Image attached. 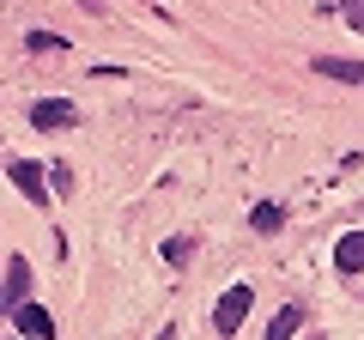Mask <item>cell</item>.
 <instances>
[{
  "label": "cell",
  "mask_w": 364,
  "mask_h": 340,
  "mask_svg": "<svg viewBox=\"0 0 364 340\" xmlns=\"http://www.w3.org/2000/svg\"><path fill=\"white\" fill-rule=\"evenodd\" d=\"M79 122V110L67 104V97H43V104H31V128L37 134H67Z\"/></svg>",
  "instance_id": "obj_1"
},
{
  "label": "cell",
  "mask_w": 364,
  "mask_h": 340,
  "mask_svg": "<svg viewBox=\"0 0 364 340\" xmlns=\"http://www.w3.org/2000/svg\"><path fill=\"white\" fill-rule=\"evenodd\" d=\"M249 298H255V292H249V286H231V292H225V298H219V310H213V328H219L225 340H231L237 328H243V316H249Z\"/></svg>",
  "instance_id": "obj_2"
},
{
  "label": "cell",
  "mask_w": 364,
  "mask_h": 340,
  "mask_svg": "<svg viewBox=\"0 0 364 340\" xmlns=\"http://www.w3.org/2000/svg\"><path fill=\"white\" fill-rule=\"evenodd\" d=\"M6 176H13V188H25L31 201H49V188H55V176L43 164H31V158H13L6 164Z\"/></svg>",
  "instance_id": "obj_3"
},
{
  "label": "cell",
  "mask_w": 364,
  "mask_h": 340,
  "mask_svg": "<svg viewBox=\"0 0 364 340\" xmlns=\"http://www.w3.org/2000/svg\"><path fill=\"white\" fill-rule=\"evenodd\" d=\"M13 322H18V334H25V340H55V316L43 310V304H18Z\"/></svg>",
  "instance_id": "obj_4"
},
{
  "label": "cell",
  "mask_w": 364,
  "mask_h": 340,
  "mask_svg": "<svg viewBox=\"0 0 364 340\" xmlns=\"http://www.w3.org/2000/svg\"><path fill=\"white\" fill-rule=\"evenodd\" d=\"M31 304V262L25 255H6V310Z\"/></svg>",
  "instance_id": "obj_5"
},
{
  "label": "cell",
  "mask_w": 364,
  "mask_h": 340,
  "mask_svg": "<svg viewBox=\"0 0 364 340\" xmlns=\"http://www.w3.org/2000/svg\"><path fill=\"white\" fill-rule=\"evenodd\" d=\"M316 73L322 79H340V85H364V61H340V55H316Z\"/></svg>",
  "instance_id": "obj_6"
},
{
  "label": "cell",
  "mask_w": 364,
  "mask_h": 340,
  "mask_svg": "<svg viewBox=\"0 0 364 340\" xmlns=\"http://www.w3.org/2000/svg\"><path fill=\"white\" fill-rule=\"evenodd\" d=\"M334 267L340 274H364V231H346L334 243Z\"/></svg>",
  "instance_id": "obj_7"
},
{
  "label": "cell",
  "mask_w": 364,
  "mask_h": 340,
  "mask_svg": "<svg viewBox=\"0 0 364 340\" xmlns=\"http://www.w3.org/2000/svg\"><path fill=\"white\" fill-rule=\"evenodd\" d=\"M249 225H255L261 237H273L279 225H286V207H273V201H255V207H249Z\"/></svg>",
  "instance_id": "obj_8"
},
{
  "label": "cell",
  "mask_w": 364,
  "mask_h": 340,
  "mask_svg": "<svg viewBox=\"0 0 364 340\" xmlns=\"http://www.w3.org/2000/svg\"><path fill=\"white\" fill-rule=\"evenodd\" d=\"M298 328H304V310H298V304H286V310H279V316L267 322V340H291Z\"/></svg>",
  "instance_id": "obj_9"
},
{
  "label": "cell",
  "mask_w": 364,
  "mask_h": 340,
  "mask_svg": "<svg viewBox=\"0 0 364 340\" xmlns=\"http://www.w3.org/2000/svg\"><path fill=\"white\" fill-rule=\"evenodd\" d=\"M25 49H31V55H55V49H67V37H61V31H31Z\"/></svg>",
  "instance_id": "obj_10"
},
{
  "label": "cell",
  "mask_w": 364,
  "mask_h": 340,
  "mask_svg": "<svg viewBox=\"0 0 364 340\" xmlns=\"http://www.w3.org/2000/svg\"><path fill=\"white\" fill-rule=\"evenodd\" d=\"M188 255H195V243H188V237H170V243H164V262H170V267H182Z\"/></svg>",
  "instance_id": "obj_11"
},
{
  "label": "cell",
  "mask_w": 364,
  "mask_h": 340,
  "mask_svg": "<svg viewBox=\"0 0 364 340\" xmlns=\"http://www.w3.org/2000/svg\"><path fill=\"white\" fill-rule=\"evenodd\" d=\"M346 25H352V31H364V0H346Z\"/></svg>",
  "instance_id": "obj_12"
},
{
  "label": "cell",
  "mask_w": 364,
  "mask_h": 340,
  "mask_svg": "<svg viewBox=\"0 0 364 340\" xmlns=\"http://www.w3.org/2000/svg\"><path fill=\"white\" fill-rule=\"evenodd\" d=\"M79 6H85V13H104V0H79Z\"/></svg>",
  "instance_id": "obj_13"
}]
</instances>
